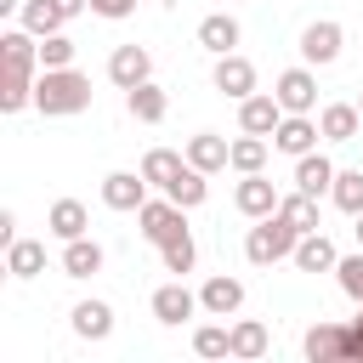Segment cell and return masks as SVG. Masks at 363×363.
<instances>
[{"instance_id": "30", "label": "cell", "mask_w": 363, "mask_h": 363, "mask_svg": "<svg viewBox=\"0 0 363 363\" xmlns=\"http://www.w3.org/2000/svg\"><path fill=\"white\" fill-rule=\"evenodd\" d=\"M329 199L346 210V216H363V170H335V187Z\"/></svg>"}, {"instance_id": "29", "label": "cell", "mask_w": 363, "mask_h": 363, "mask_svg": "<svg viewBox=\"0 0 363 363\" xmlns=\"http://www.w3.org/2000/svg\"><path fill=\"white\" fill-rule=\"evenodd\" d=\"M164 193H170V199H176L182 210H193V204H204L210 182H204V170H199V164H187V170H182V176H176V182L164 187Z\"/></svg>"}, {"instance_id": "42", "label": "cell", "mask_w": 363, "mask_h": 363, "mask_svg": "<svg viewBox=\"0 0 363 363\" xmlns=\"http://www.w3.org/2000/svg\"><path fill=\"white\" fill-rule=\"evenodd\" d=\"M357 250H363V216H357Z\"/></svg>"}, {"instance_id": "36", "label": "cell", "mask_w": 363, "mask_h": 363, "mask_svg": "<svg viewBox=\"0 0 363 363\" xmlns=\"http://www.w3.org/2000/svg\"><path fill=\"white\" fill-rule=\"evenodd\" d=\"M159 255H164V272H193V261H199V250H193L187 233L170 238V244H159Z\"/></svg>"}, {"instance_id": "31", "label": "cell", "mask_w": 363, "mask_h": 363, "mask_svg": "<svg viewBox=\"0 0 363 363\" xmlns=\"http://www.w3.org/2000/svg\"><path fill=\"white\" fill-rule=\"evenodd\" d=\"M261 164H267V136H250V130H244V136L233 142V170L250 176V170H261Z\"/></svg>"}, {"instance_id": "9", "label": "cell", "mask_w": 363, "mask_h": 363, "mask_svg": "<svg viewBox=\"0 0 363 363\" xmlns=\"http://www.w3.org/2000/svg\"><path fill=\"white\" fill-rule=\"evenodd\" d=\"M153 74V57L142 51V45H119L113 57H108V79L119 85V91H130V85H142Z\"/></svg>"}, {"instance_id": "34", "label": "cell", "mask_w": 363, "mask_h": 363, "mask_svg": "<svg viewBox=\"0 0 363 363\" xmlns=\"http://www.w3.org/2000/svg\"><path fill=\"white\" fill-rule=\"evenodd\" d=\"M40 68H74V40H68L62 28L40 40Z\"/></svg>"}, {"instance_id": "27", "label": "cell", "mask_w": 363, "mask_h": 363, "mask_svg": "<svg viewBox=\"0 0 363 363\" xmlns=\"http://www.w3.org/2000/svg\"><path fill=\"white\" fill-rule=\"evenodd\" d=\"M40 267H45V244H34V238L6 244V272H11V278H34Z\"/></svg>"}, {"instance_id": "1", "label": "cell", "mask_w": 363, "mask_h": 363, "mask_svg": "<svg viewBox=\"0 0 363 363\" xmlns=\"http://www.w3.org/2000/svg\"><path fill=\"white\" fill-rule=\"evenodd\" d=\"M34 108L40 113H85L91 108V79L74 68H40L34 79Z\"/></svg>"}, {"instance_id": "13", "label": "cell", "mask_w": 363, "mask_h": 363, "mask_svg": "<svg viewBox=\"0 0 363 363\" xmlns=\"http://www.w3.org/2000/svg\"><path fill=\"white\" fill-rule=\"evenodd\" d=\"M301 57L306 62H335L340 57V23H306L301 28Z\"/></svg>"}, {"instance_id": "5", "label": "cell", "mask_w": 363, "mask_h": 363, "mask_svg": "<svg viewBox=\"0 0 363 363\" xmlns=\"http://www.w3.org/2000/svg\"><path fill=\"white\" fill-rule=\"evenodd\" d=\"M272 96L284 102V113H312L318 108V79L306 68H284L278 85H272Z\"/></svg>"}, {"instance_id": "17", "label": "cell", "mask_w": 363, "mask_h": 363, "mask_svg": "<svg viewBox=\"0 0 363 363\" xmlns=\"http://www.w3.org/2000/svg\"><path fill=\"white\" fill-rule=\"evenodd\" d=\"M289 261H295L301 272H335V261H340V255H335V244H329L323 233H301V244H295V255H289Z\"/></svg>"}, {"instance_id": "14", "label": "cell", "mask_w": 363, "mask_h": 363, "mask_svg": "<svg viewBox=\"0 0 363 363\" xmlns=\"http://www.w3.org/2000/svg\"><path fill=\"white\" fill-rule=\"evenodd\" d=\"M301 352L312 363H335V357H346V329L340 323H312L306 340H301Z\"/></svg>"}, {"instance_id": "4", "label": "cell", "mask_w": 363, "mask_h": 363, "mask_svg": "<svg viewBox=\"0 0 363 363\" xmlns=\"http://www.w3.org/2000/svg\"><path fill=\"white\" fill-rule=\"evenodd\" d=\"M216 91L221 96H233V102H244V96H255V68H250V57H238V51H227V57H216Z\"/></svg>"}, {"instance_id": "38", "label": "cell", "mask_w": 363, "mask_h": 363, "mask_svg": "<svg viewBox=\"0 0 363 363\" xmlns=\"http://www.w3.org/2000/svg\"><path fill=\"white\" fill-rule=\"evenodd\" d=\"M130 6H136V0H91V11H96V17H113V23L130 17Z\"/></svg>"}, {"instance_id": "37", "label": "cell", "mask_w": 363, "mask_h": 363, "mask_svg": "<svg viewBox=\"0 0 363 363\" xmlns=\"http://www.w3.org/2000/svg\"><path fill=\"white\" fill-rule=\"evenodd\" d=\"M335 278H340V289L363 306V250H357V255H340V261H335Z\"/></svg>"}, {"instance_id": "21", "label": "cell", "mask_w": 363, "mask_h": 363, "mask_svg": "<svg viewBox=\"0 0 363 363\" xmlns=\"http://www.w3.org/2000/svg\"><path fill=\"white\" fill-rule=\"evenodd\" d=\"M199 301H204L210 318H227V312L244 306V284H238V278H210V284L199 289Z\"/></svg>"}, {"instance_id": "26", "label": "cell", "mask_w": 363, "mask_h": 363, "mask_svg": "<svg viewBox=\"0 0 363 363\" xmlns=\"http://www.w3.org/2000/svg\"><path fill=\"white\" fill-rule=\"evenodd\" d=\"M278 216H284L295 233H318V199H312V193H301V187H295L289 199H278Z\"/></svg>"}, {"instance_id": "19", "label": "cell", "mask_w": 363, "mask_h": 363, "mask_svg": "<svg viewBox=\"0 0 363 363\" xmlns=\"http://www.w3.org/2000/svg\"><path fill=\"white\" fill-rule=\"evenodd\" d=\"M125 108H130V119H142V125H159L170 102H164V91H159L153 79H142V85H130V91H125Z\"/></svg>"}, {"instance_id": "8", "label": "cell", "mask_w": 363, "mask_h": 363, "mask_svg": "<svg viewBox=\"0 0 363 363\" xmlns=\"http://www.w3.org/2000/svg\"><path fill=\"white\" fill-rule=\"evenodd\" d=\"M233 204H238V210H244L250 221H261V216H272V210H278V187H272V182H267L261 170H250V176L238 182Z\"/></svg>"}, {"instance_id": "22", "label": "cell", "mask_w": 363, "mask_h": 363, "mask_svg": "<svg viewBox=\"0 0 363 363\" xmlns=\"http://www.w3.org/2000/svg\"><path fill=\"white\" fill-rule=\"evenodd\" d=\"M0 51H6V68H17V74H34V62H40V45H34L28 28H6Z\"/></svg>"}, {"instance_id": "32", "label": "cell", "mask_w": 363, "mask_h": 363, "mask_svg": "<svg viewBox=\"0 0 363 363\" xmlns=\"http://www.w3.org/2000/svg\"><path fill=\"white\" fill-rule=\"evenodd\" d=\"M261 352H267V323H255V318L233 323V357H261Z\"/></svg>"}, {"instance_id": "20", "label": "cell", "mask_w": 363, "mask_h": 363, "mask_svg": "<svg viewBox=\"0 0 363 363\" xmlns=\"http://www.w3.org/2000/svg\"><path fill=\"white\" fill-rule=\"evenodd\" d=\"M45 227L68 244V238H85L91 216H85V204H79V199H57V204H51V216H45Z\"/></svg>"}, {"instance_id": "15", "label": "cell", "mask_w": 363, "mask_h": 363, "mask_svg": "<svg viewBox=\"0 0 363 363\" xmlns=\"http://www.w3.org/2000/svg\"><path fill=\"white\" fill-rule=\"evenodd\" d=\"M357 125H363V108H357V102H329V108L318 113V130H323L329 142H352Z\"/></svg>"}, {"instance_id": "28", "label": "cell", "mask_w": 363, "mask_h": 363, "mask_svg": "<svg viewBox=\"0 0 363 363\" xmlns=\"http://www.w3.org/2000/svg\"><path fill=\"white\" fill-rule=\"evenodd\" d=\"M62 23H68V17H62V6H57V0H23V28H28V34H40V40H45V34H57Z\"/></svg>"}, {"instance_id": "18", "label": "cell", "mask_w": 363, "mask_h": 363, "mask_svg": "<svg viewBox=\"0 0 363 363\" xmlns=\"http://www.w3.org/2000/svg\"><path fill=\"white\" fill-rule=\"evenodd\" d=\"M74 335L79 340H108L113 335V306L108 301H79L74 306Z\"/></svg>"}, {"instance_id": "24", "label": "cell", "mask_w": 363, "mask_h": 363, "mask_svg": "<svg viewBox=\"0 0 363 363\" xmlns=\"http://www.w3.org/2000/svg\"><path fill=\"white\" fill-rule=\"evenodd\" d=\"M199 45H204V51H216V57H227V51L238 45V23H233L227 11L204 17V23H199Z\"/></svg>"}, {"instance_id": "6", "label": "cell", "mask_w": 363, "mask_h": 363, "mask_svg": "<svg viewBox=\"0 0 363 363\" xmlns=\"http://www.w3.org/2000/svg\"><path fill=\"white\" fill-rule=\"evenodd\" d=\"M318 119H306V113H284L278 119V130H272V147L278 153H289V159H301V153H312L318 147Z\"/></svg>"}, {"instance_id": "35", "label": "cell", "mask_w": 363, "mask_h": 363, "mask_svg": "<svg viewBox=\"0 0 363 363\" xmlns=\"http://www.w3.org/2000/svg\"><path fill=\"white\" fill-rule=\"evenodd\" d=\"M193 352H199V357H233V329L204 323V329L193 335Z\"/></svg>"}, {"instance_id": "7", "label": "cell", "mask_w": 363, "mask_h": 363, "mask_svg": "<svg viewBox=\"0 0 363 363\" xmlns=\"http://www.w3.org/2000/svg\"><path fill=\"white\" fill-rule=\"evenodd\" d=\"M102 204L108 210H142L147 204V176H130V170L102 176Z\"/></svg>"}, {"instance_id": "16", "label": "cell", "mask_w": 363, "mask_h": 363, "mask_svg": "<svg viewBox=\"0 0 363 363\" xmlns=\"http://www.w3.org/2000/svg\"><path fill=\"white\" fill-rule=\"evenodd\" d=\"M295 187L312 193V199H323V193L335 187V164H329L323 153H301V159H295Z\"/></svg>"}, {"instance_id": "43", "label": "cell", "mask_w": 363, "mask_h": 363, "mask_svg": "<svg viewBox=\"0 0 363 363\" xmlns=\"http://www.w3.org/2000/svg\"><path fill=\"white\" fill-rule=\"evenodd\" d=\"M357 108H363V96H357Z\"/></svg>"}, {"instance_id": "23", "label": "cell", "mask_w": 363, "mask_h": 363, "mask_svg": "<svg viewBox=\"0 0 363 363\" xmlns=\"http://www.w3.org/2000/svg\"><path fill=\"white\" fill-rule=\"evenodd\" d=\"M62 272H68V278H91V272H102V244H96V238H68V250H62Z\"/></svg>"}, {"instance_id": "39", "label": "cell", "mask_w": 363, "mask_h": 363, "mask_svg": "<svg viewBox=\"0 0 363 363\" xmlns=\"http://www.w3.org/2000/svg\"><path fill=\"white\" fill-rule=\"evenodd\" d=\"M346 357H363V312H357V323L346 329Z\"/></svg>"}, {"instance_id": "41", "label": "cell", "mask_w": 363, "mask_h": 363, "mask_svg": "<svg viewBox=\"0 0 363 363\" xmlns=\"http://www.w3.org/2000/svg\"><path fill=\"white\" fill-rule=\"evenodd\" d=\"M57 6H62V17H79V11L91 6V0H57Z\"/></svg>"}, {"instance_id": "33", "label": "cell", "mask_w": 363, "mask_h": 363, "mask_svg": "<svg viewBox=\"0 0 363 363\" xmlns=\"http://www.w3.org/2000/svg\"><path fill=\"white\" fill-rule=\"evenodd\" d=\"M28 102H34V79H28V74H17V68H6L0 108H6V113H17V108H28Z\"/></svg>"}, {"instance_id": "40", "label": "cell", "mask_w": 363, "mask_h": 363, "mask_svg": "<svg viewBox=\"0 0 363 363\" xmlns=\"http://www.w3.org/2000/svg\"><path fill=\"white\" fill-rule=\"evenodd\" d=\"M0 244H17V216L0 210Z\"/></svg>"}, {"instance_id": "12", "label": "cell", "mask_w": 363, "mask_h": 363, "mask_svg": "<svg viewBox=\"0 0 363 363\" xmlns=\"http://www.w3.org/2000/svg\"><path fill=\"white\" fill-rule=\"evenodd\" d=\"M187 164H199L204 176H216V170L233 164V142H221L216 130H199V136L187 142Z\"/></svg>"}, {"instance_id": "25", "label": "cell", "mask_w": 363, "mask_h": 363, "mask_svg": "<svg viewBox=\"0 0 363 363\" xmlns=\"http://www.w3.org/2000/svg\"><path fill=\"white\" fill-rule=\"evenodd\" d=\"M182 170H187V159H182L176 147H153V153L142 159V176H147L153 187H170V182H176Z\"/></svg>"}, {"instance_id": "3", "label": "cell", "mask_w": 363, "mask_h": 363, "mask_svg": "<svg viewBox=\"0 0 363 363\" xmlns=\"http://www.w3.org/2000/svg\"><path fill=\"white\" fill-rule=\"evenodd\" d=\"M136 221H142V238L147 244H170V238H182L187 233V221H182V204L164 193V199H147L142 210H136Z\"/></svg>"}, {"instance_id": "10", "label": "cell", "mask_w": 363, "mask_h": 363, "mask_svg": "<svg viewBox=\"0 0 363 363\" xmlns=\"http://www.w3.org/2000/svg\"><path fill=\"white\" fill-rule=\"evenodd\" d=\"M199 306H204V301H199L187 284H164V289H153V318H159V323H187Z\"/></svg>"}, {"instance_id": "2", "label": "cell", "mask_w": 363, "mask_h": 363, "mask_svg": "<svg viewBox=\"0 0 363 363\" xmlns=\"http://www.w3.org/2000/svg\"><path fill=\"white\" fill-rule=\"evenodd\" d=\"M295 244H301V233L272 210V216H261L255 227H250V238H244V255L255 261V267H272V261H284V255H295Z\"/></svg>"}, {"instance_id": "11", "label": "cell", "mask_w": 363, "mask_h": 363, "mask_svg": "<svg viewBox=\"0 0 363 363\" xmlns=\"http://www.w3.org/2000/svg\"><path fill=\"white\" fill-rule=\"evenodd\" d=\"M278 119H284V102H278V96H244V102H238V125H244L250 136H272Z\"/></svg>"}]
</instances>
